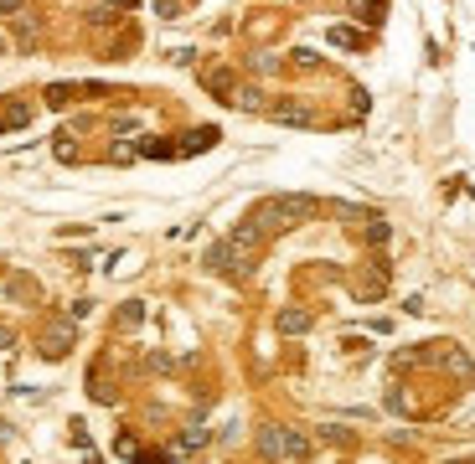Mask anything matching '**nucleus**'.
I'll list each match as a JSON object with an SVG mask.
<instances>
[{"mask_svg":"<svg viewBox=\"0 0 475 464\" xmlns=\"http://www.w3.org/2000/svg\"><path fill=\"white\" fill-rule=\"evenodd\" d=\"M310 212H315L310 196H269V202L258 207L248 222H253L258 232H264V227H269V232H285V227H295V222H305Z\"/></svg>","mask_w":475,"mask_h":464,"instance_id":"f257e3e1","label":"nucleus"},{"mask_svg":"<svg viewBox=\"0 0 475 464\" xmlns=\"http://www.w3.org/2000/svg\"><path fill=\"white\" fill-rule=\"evenodd\" d=\"M243 263H248V248L243 242H212V253H207V269H218V274H243Z\"/></svg>","mask_w":475,"mask_h":464,"instance_id":"f03ea898","label":"nucleus"},{"mask_svg":"<svg viewBox=\"0 0 475 464\" xmlns=\"http://www.w3.org/2000/svg\"><path fill=\"white\" fill-rule=\"evenodd\" d=\"M212 140H218V129H191V135L181 140V150H186V155H197V150H207Z\"/></svg>","mask_w":475,"mask_h":464,"instance_id":"7ed1b4c3","label":"nucleus"},{"mask_svg":"<svg viewBox=\"0 0 475 464\" xmlns=\"http://www.w3.org/2000/svg\"><path fill=\"white\" fill-rule=\"evenodd\" d=\"M68 346H73V325H57L52 336H47V356H62Z\"/></svg>","mask_w":475,"mask_h":464,"instance_id":"20e7f679","label":"nucleus"},{"mask_svg":"<svg viewBox=\"0 0 475 464\" xmlns=\"http://www.w3.org/2000/svg\"><path fill=\"white\" fill-rule=\"evenodd\" d=\"M310 320L305 315H279V330H285V336H300V330H305Z\"/></svg>","mask_w":475,"mask_h":464,"instance_id":"39448f33","label":"nucleus"},{"mask_svg":"<svg viewBox=\"0 0 475 464\" xmlns=\"http://www.w3.org/2000/svg\"><path fill=\"white\" fill-rule=\"evenodd\" d=\"M140 155H150V160H165L170 145H165V140H145V145H140Z\"/></svg>","mask_w":475,"mask_h":464,"instance_id":"423d86ee","label":"nucleus"},{"mask_svg":"<svg viewBox=\"0 0 475 464\" xmlns=\"http://www.w3.org/2000/svg\"><path fill=\"white\" fill-rule=\"evenodd\" d=\"M331 41H336V47H362V36H357V31H347V26H336V31H331Z\"/></svg>","mask_w":475,"mask_h":464,"instance_id":"0eeeda50","label":"nucleus"},{"mask_svg":"<svg viewBox=\"0 0 475 464\" xmlns=\"http://www.w3.org/2000/svg\"><path fill=\"white\" fill-rule=\"evenodd\" d=\"M0 11H21V0H0Z\"/></svg>","mask_w":475,"mask_h":464,"instance_id":"6e6552de","label":"nucleus"},{"mask_svg":"<svg viewBox=\"0 0 475 464\" xmlns=\"http://www.w3.org/2000/svg\"><path fill=\"white\" fill-rule=\"evenodd\" d=\"M109 6H135V0H109Z\"/></svg>","mask_w":475,"mask_h":464,"instance_id":"1a4fd4ad","label":"nucleus"}]
</instances>
